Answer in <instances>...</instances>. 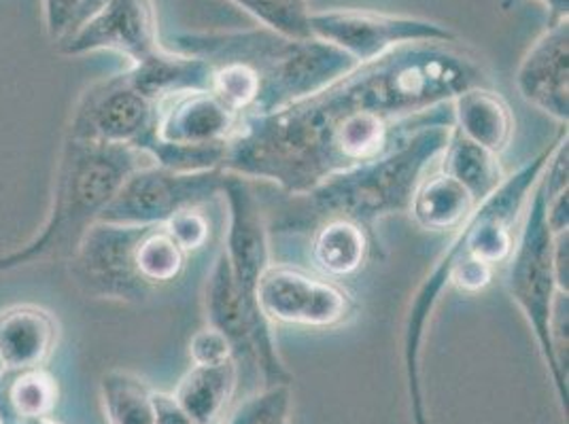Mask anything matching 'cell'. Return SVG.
Listing matches in <instances>:
<instances>
[{"mask_svg": "<svg viewBox=\"0 0 569 424\" xmlns=\"http://www.w3.org/2000/svg\"><path fill=\"white\" fill-rule=\"evenodd\" d=\"M476 85H489L485 71L455 41L396 49L307 100L240 119L223 170L302 195L385 155Z\"/></svg>", "mask_w": 569, "mask_h": 424, "instance_id": "cell-1", "label": "cell"}, {"mask_svg": "<svg viewBox=\"0 0 569 424\" xmlns=\"http://www.w3.org/2000/svg\"><path fill=\"white\" fill-rule=\"evenodd\" d=\"M451 130V104H447L385 155L336 174L302 195H291L268 228L279 234H298L333 216L372 228L387 216L408 212L415 189L431 165L438 164Z\"/></svg>", "mask_w": 569, "mask_h": 424, "instance_id": "cell-2", "label": "cell"}, {"mask_svg": "<svg viewBox=\"0 0 569 424\" xmlns=\"http://www.w3.org/2000/svg\"><path fill=\"white\" fill-rule=\"evenodd\" d=\"M174 51L207 60L211 67L238 62L260 79V100L253 115L281 111L328 90L356 71L353 58L319 39H287L272 30L188 32L174 39Z\"/></svg>", "mask_w": 569, "mask_h": 424, "instance_id": "cell-3", "label": "cell"}, {"mask_svg": "<svg viewBox=\"0 0 569 424\" xmlns=\"http://www.w3.org/2000/svg\"><path fill=\"white\" fill-rule=\"evenodd\" d=\"M151 164L147 151L130 144L67 137L48 223L24 249L0 255V272L49 258L71 260L86 230L98 221L130 174Z\"/></svg>", "mask_w": 569, "mask_h": 424, "instance_id": "cell-4", "label": "cell"}, {"mask_svg": "<svg viewBox=\"0 0 569 424\" xmlns=\"http://www.w3.org/2000/svg\"><path fill=\"white\" fill-rule=\"evenodd\" d=\"M545 172V170H542ZM546 191L542 174L527 202L515 251L508 260L506 286L536 337L557 397L568 410V382L561 377L550 346V310L559 293L552 272V234L545 219ZM563 293V291H561Z\"/></svg>", "mask_w": 569, "mask_h": 424, "instance_id": "cell-5", "label": "cell"}, {"mask_svg": "<svg viewBox=\"0 0 569 424\" xmlns=\"http://www.w3.org/2000/svg\"><path fill=\"white\" fill-rule=\"evenodd\" d=\"M258 306L270 325L336 330L357 316L356 295L340 283L289 263H270L258 283Z\"/></svg>", "mask_w": 569, "mask_h": 424, "instance_id": "cell-6", "label": "cell"}, {"mask_svg": "<svg viewBox=\"0 0 569 424\" xmlns=\"http://www.w3.org/2000/svg\"><path fill=\"white\" fill-rule=\"evenodd\" d=\"M226 170L174 172L151 164L130 174L111 204L98 216L119 225H164L186 209H202L221 195Z\"/></svg>", "mask_w": 569, "mask_h": 424, "instance_id": "cell-7", "label": "cell"}, {"mask_svg": "<svg viewBox=\"0 0 569 424\" xmlns=\"http://www.w3.org/2000/svg\"><path fill=\"white\" fill-rule=\"evenodd\" d=\"M310 34L345 51L359 67L406 46L457 41V34L447 26L370 9L312 11Z\"/></svg>", "mask_w": 569, "mask_h": 424, "instance_id": "cell-8", "label": "cell"}, {"mask_svg": "<svg viewBox=\"0 0 569 424\" xmlns=\"http://www.w3.org/2000/svg\"><path fill=\"white\" fill-rule=\"evenodd\" d=\"M204 302L209 327L219 331L230 342L238 367H256L263 377V386L293 382L277 349L272 325L256 316L242 300L223 251L214 260Z\"/></svg>", "mask_w": 569, "mask_h": 424, "instance_id": "cell-9", "label": "cell"}, {"mask_svg": "<svg viewBox=\"0 0 569 424\" xmlns=\"http://www.w3.org/2000/svg\"><path fill=\"white\" fill-rule=\"evenodd\" d=\"M147 228L96 221L71 255V272L83 293L98 300L141 304L153 291L142 283L137 246Z\"/></svg>", "mask_w": 569, "mask_h": 424, "instance_id": "cell-10", "label": "cell"}, {"mask_svg": "<svg viewBox=\"0 0 569 424\" xmlns=\"http://www.w3.org/2000/svg\"><path fill=\"white\" fill-rule=\"evenodd\" d=\"M156 121L158 104L141 94L121 72L81 95L67 137L142 149L156 132Z\"/></svg>", "mask_w": 569, "mask_h": 424, "instance_id": "cell-11", "label": "cell"}, {"mask_svg": "<svg viewBox=\"0 0 569 424\" xmlns=\"http://www.w3.org/2000/svg\"><path fill=\"white\" fill-rule=\"evenodd\" d=\"M221 198L228 204V236L223 249L226 260L242 300L256 316L263 319L256 291L263 272L272 263L268 219L256 189L244 176L226 172Z\"/></svg>", "mask_w": 569, "mask_h": 424, "instance_id": "cell-12", "label": "cell"}, {"mask_svg": "<svg viewBox=\"0 0 569 424\" xmlns=\"http://www.w3.org/2000/svg\"><path fill=\"white\" fill-rule=\"evenodd\" d=\"M160 48L153 0H107L86 24L58 43L62 55H83L107 49L126 55L132 64Z\"/></svg>", "mask_w": 569, "mask_h": 424, "instance_id": "cell-13", "label": "cell"}, {"mask_svg": "<svg viewBox=\"0 0 569 424\" xmlns=\"http://www.w3.org/2000/svg\"><path fill=\"white\" fill-rule=\"evenodd\" d=\"M517 90L527 104L568 125V22L548 26L545 34L525 53L517 71Z\"/></svg>", "mask_w": 569, "mask_h": 424, "instance_id": "cell-14", "label": "cell"}, {"mask_svg": "<svg viewBox=\"0 0 569 424\" xmlns=\"http://www.w3.org/2000/svg\"><path fill=\"white\" fill-rule=\"evenodd\" d=\"M240 118L209 90L172 95L158 104L153 139L168 144H228Z\"/></svg>", "mask_w": 569, "mask_h": 424, "instance_id": "cell-15", "label": "cell"}, {"mask_svg": "<svg viewBox=\"0 0 569 424\" xmlns=\"http://www.w3.org/2000/svg\"><path fill=\"white\" fill-rule=\"evenodd\" d=\"M452 128L466 139L501 155L515 139L517 119L506 98L489 85H476L451 100Z\"/></svg>", "mask_w": 569, "mask_h": 424, "instance_id": "cell-16", "label": "cell"}, {"mask_svg": "<svg viewBox=\"0 0 569 424\" xmlns=\"http://www.w3.org/2000/svg\"><path fill=\"white\" fill-rule=\"evenodd\" d=\"M58 342V321L39 306H13L0 312L2 370L41 367Z\"/></svg>", "mask_w": 569, "mask_h": 424, "instance_id": "cell-17", "label": "cell"}, {"mask_svg": "<svg viewBox=\"0 0 569 424\" xmlns=\"http://www.w3.org/2000/svg\"><path fill=\"white\" fill-rule=\"evenodd\" d=\"M126 74L141 94L160 104L172 95L211 90L213 67L202 58L160 48L149 58L132 64Z\"/></svg>", "mask_w": 569, "mask_h": 424, "instance_id": "cell-18", "label": "cell"}, {"mask_svg": "<svg viewBox=\"0 0 569 424\" xmlns=\"http://www.w3.org/2000/svg\"><path fill=\"white\" fill-rule=\"evenodd\" d=\"M310 232V263L326 279L345 281L356 276L370 258V228L353 219H326Z\"/></svg>", "mask_w": 569, "mask_h": 424, "instance_id": "cell-19", "label": "cell"}, {"mask_svg": "<svg viewBox=\"0 0 569 424\" xmlns=\"http://www.w3.org/2000/svg\"><path fill=\"white\" fill-rule=\"evenodd\" d=\"M237 361L191 365L177 384L172 400L193 424H221L238 388Z\"/></svg>", "mask_w": 569, "mask_h": 424, "instance_id": "cell-20", "label": "cell"}, {"mask_svg": "<svg viewBox=\"0 0 569 424\" xmlns=\"http://www.w3.org/2000/svg\"><path fill=\"white\" fill-rule=\"evenodd\" d=\"M476 209L472 195L442 170L427 172L415 189L408 212L412 221L433 234L457 232Z\"/></svg>", "mask_w": 569, "mask_h": 424, "instance_id": "cell-21", "label": "cell"}, {"mask_svg": "<svg viewBox=\"0 0 569 424\" xmlns=\"http://www.w3.org/2000/svg\"><path fill=\"white\" fill-rule=\"evenodd\" d=\"M58 382L43 367L0 372V423L32 424L53 418Z\"/></svg>", "mask_w": 569, "mask_h": 424, "instance_id": "cell-22", "label": "cell"}, {"mask_svg": "<svg viewBox=\"0 0 569 424\" xmlns=\"http://www.w3.org/2000/svg\"><path fill=\"white\" fill-rule=\"evenodd\" d=\"M438 170L449 174L466 189L472 195L476 206L485 202L493 191H498L506 179L499 155L466 139L455 128L438 160Z\"/></svg>", "mask_w": 569, "mask_h": 424, "instance_id": "cell-23", "label": "cell"}, {"mask_svg": "<svg viewBox=\"0 0 569 424\" xmlns=\"http://www.w3.org/2000/svg\"><path fill=\"white\" fill-rule=\"evenodd\" d=\"M158 391L142 377L123 370H111L100 382V400L107 424H156Z\"/></svg>", "mask_w": 569, "mask_h": 424, "instance_id": "cell-24", "label": "cell"}, {"mask_svg": "<svg viewBox=\"0 0 569 424\" xmlns=\"http://www.w3.org/2000/svg\"><path fill=\"white\" fill-rule=\"evenodd\" d=\"M190 255L174 242L164 225H151L144 230L137 246V267L142 283L151 291L181 279Z\"/></svg>", "mask_w": 569, "mask_h": 424, "instance_id": "cell-25", "label": "cell"}, {"mask_svg": "<svg viewBox=\"0 0 569 424\" xmlns=\"http://www.w3.org/2000/svg\"><path fill=\"white\" fill-rule=\"evenodd\" d=\"M256 18L266 30L287 39H315L310 34L309 0H230Z\"/></svg>", "mask_w": 569, "mask_h": 424, "instance_id": "cell-26", "label": "cell"}, {"mask_svg": "<svg viewBox=\"0 0 569 424\" xmlns=\"http://www.w3.org/2000/svg\"><path fill=\"white\" fill-rule=\"evenodd\" d=\"M209 92L217 95L238 118H249L260 100V79L249 67L238 62L214 64Z\"/></svg>", "mask_w": 569, "mask_h": 424, "instance_id": "cell-27", "label": "cell"}, {"mask_svg": "<svg viewBox=\"0 0 569 424\" xmlns=\"http://www.w3.org/2000/svg\"><path fill=\"white\" fill-rule=\"evenodd\" d=\"M291 384L263 386L242 401L228 424H291Z\"/></svg>", "mask_w": 569, "mask_h": 424, "instance_id": "cell-28", "label": "cell"}, {"mask_svg": "<svg viewBox=\"0 0 569 424\" xmlns=\"http://www.w3.org/2000/svg\"><path fill=\"white\" fill-rule=\"evenodd\" d=\"M164 228L188 255L202 251L211 240V221L202 209H186L177 212L174 216L168 219Z\"/></svg>", "mask_w": 569, "mask_h": 424, "instance_id": "cell-29", "label": "cell"}, {"mask_svg": "<svg viewBox=\"0 0 569 424\" xmlns=\"http://www.w3.org/2000/svg\"><path fill=\"white\" fill-rule=\"evenodd\" d=\"M568 306L569 293H557L555 302H552V310H550V346H552V356L557 363V370L561 377L568 382V354H569V340H568Z\"/></svg>", "mask_w": 569, "mask_h": 424, "instance_id": "cell-30", "label": "cell"}, {"mask_svg": "<svg viewBox=\"0 0 569 424\" xmlns=\"http://www.w3.org/2000/svg\"><path fill=\"white\" fill-rule=\"evenodd\" d=\"M190 359L191 365H217L232 361L234 353L230 342L219 331L207 327L191 337Z\"/></svg>", "mask_w": 569, "mask_h": 424, "instance_id": "cell-31", "label": "cell"}, {"mask_svg": "<svg viewBox=\"0 0 569 424\" xmlns=\"http://www.w3.org/2000/svg\"><path fill=\"white\" fill-rule=\"evenodd\" d=\"M81 0H43L46 26L51 41L60 43L71 32L72 20L77 16Z\"/></svg>", "mask_w": 569, "mask_h": 424, "instance_id": "cell-32", "label": "cell"}, {"mask_svg": "<svg viewBox=\"0 0 569 424\" xmlns=\"http://www.w3.org/2000/svg\"><path fill=\"white\" fill-rule=\"evenodd\" d=\"M545 219L552 236L569 232V189L546 193Z\"/></svg>", "mask_w": 569, "mask_h": 424, "instance_id": "cell-33", "label": "cell"}, {"mask_svg": "<svg viewBox=\"0 0 569 424\" xmlns=\"http://www.w3.org/2000/svg\"><path fill=\"white\" fill-rule=\"evenodd\" d=\"M552 272L557 289L569 293V232L552 236Z\"/></svg>", "mask_w": 569, "mask_h": 424, "instance_id": "cell-34", "label": "cell"}, {"mask_svg": "<svg viewBox=\"0 0 569 424\" xmlns=\"http://www.w3.org/2000/svg\"><path fill=\"white\" fill-rule=\"evenodd\" d=\"M158 421L156 424H193L190 418L179 410V405L172 400V395L158 393Z\"/></svg>", "mask_w": 569, "mask_h": 424, "instance_id": "cell-35", "label": "cell"}, {"mask_svg": "<svg viewBox=\"0 0 569 424\" xmlns=\"http://www.w3.org/2000/svg\"><path fill=\"white\" fill-rule=\"evenodd\" d=\"M104 4H107V0H81V4H79V9H77V16H74V20H72L71 32H74L77 28H81V26L86 24ZM71 32H69V34H71ZM69 34H67V37H69Z\"/></svg>", "mask_w": 569, "mask_h": 424, "instance_id": "cell-36", "label": "cell"}, {"mask_svg": "<svg viewBox=\"0 0 569 424\" xmlns=\"http://www.w3.org/2000/svg\"><path fill=\"white\" fill-rule=\"evenodd\" d=\"M550 11V26L568 22L569 0H540Z\"/></svg>", "mask_w": 569, "mask_h": 424, "instance_id": "cell-37", "label": "cell"}, {"mask_svg": "<svg viewBox=\"0 0 569 424\" xmlns=\"http://www.w3.org/2000/svg\"><path fill=\"white\" fill-rule=\"evenodd\" d=\"M32 424H62V423H58V421H53V418H46V421H39V423H32Z\"/></svg>", "mask_w": 569, "mask_h": 424, "instance_id": "cell-38", "label": "cell"}, {"mask_svg": "<svg viewBox=\"0 0 569 424\" xmlns=\"http://www.w3.org/2000/svg\"><path fill=\"white\" fill-rule=\"evenodd\" d=\"M0 372H2V365H0Z\"/></svg>", "mask_w": 569, "mask_h": 424, "instance_id": "cell-39", "label": "cell"}, {"mask_svg": "<svg viewBox=\"0 0 569 424\" xmlns=\"http://www.w3.org/2000/svg\"><path fill=\"white\" fill-rule=\"evenodd\" d=\"M0 424H2V423H0Z\"/></svg>", "mask_w": 569, "mask_h": 424, "instance_id": "cell-40", "label": "cell"}]
</instances>
